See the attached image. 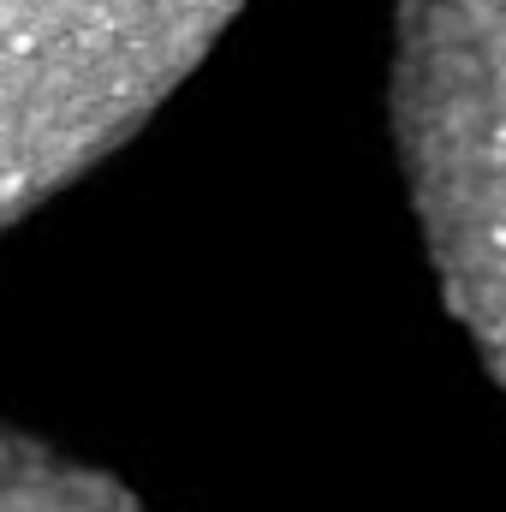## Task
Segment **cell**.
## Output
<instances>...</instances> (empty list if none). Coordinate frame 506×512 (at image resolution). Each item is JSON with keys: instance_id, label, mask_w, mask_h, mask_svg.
Listing matches in <instances>:
<instances>
[{"instance_id": "cell-1", "label": "cell", "mask_w": 506, "mask_h": 512, "mask_svg": "<svg viewBox=\"0 0 506 512\" xmlns=\"http://www.w3.org/2000/svg\"><path fill=\"white\" fill-rule=\"evenodd\" d=\"M399 137L441 286L506 387V0H399Z\"/></svg>"}, {"instance_id": "cell-2", "label": "cell", "mask_w": 506, "mask_h": 512, "mask_svg": "<svg viewBox=\"0 0 506 512\" xmlns=\"http://www.w3.org/2000/svg\"><path fill=\"white\" fill-rule=\"evenodd\" d=\"M0 512H143L108 477L0 429Z\"/></svg>"}]
</instances>
